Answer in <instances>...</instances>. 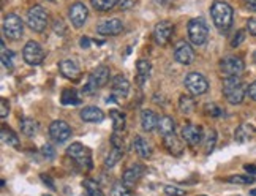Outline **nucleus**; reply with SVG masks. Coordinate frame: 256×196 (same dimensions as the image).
I'll return each instance as SVG.
<instances>
[{"mask_svg": "<svg viewBox=\"0 0 256 196\" xmlns=\"http://www.w3.org/2000/svg\"><path fill=\"white\" fill-rule=\"evenodd\" d=\"M42 180L48 185V187L49 188H51V190H54L56 188V185H54V182L51 180V178H49V176H44V174H42Z\"/></svg>", "mask_w": 256, "mask_h": 196, "instance_id": "3c124183", "label": "nucleus"}, {"mask_svg": "<svg viewBox=\"0 0 256 196\" xmlns=\"http://www.w3.org/2000/svg\"><path fill=\"white\" fill-rule=\"evenodd\" d=\"M133 149L138 155L141 156V158H150L152 156V147L142 138V136H136V138L133 140Z\"/></svg>", "mask_w": 256, "mask_h": 196, "instance_id": "4be33fe9", "label": "nucleus"}, {"mask_svg": "<svg viewBox=\"0 0 256 196\" xmlns=\"http://www.w3.org/2000/svg\"><path fill=\"white\" fill-rule=\"evenodd\" d=\"M81 119L84 122H90V124H98L103 122L104 119V112L96 106H87L81 111Z\"/></svg>", "mask_w": 256, "mask_h": 196, "instance_id": "6ab92c4d", "label": "nucleus"}, {"mask_svg": "<svg viewBox=\"0 0 256 196\" xmlns=\"http://www.w3.org/2000/svg\"><path fill=\"white\" fill-rule=\"evenodd\" d=\"M119 0H90V4L95 10L98 12H108V10H111L117 5Z\"/></svg>", "mask_w": 256, "mask_h": 196, "instance_id": "f704fd0d", "label": "nucleus"}, {"mask_svg": "<svg viewBox=\"0 0 256 196\" xmlns=\"http://www.w3.org/2000/svg\"><path fill=\"white\" fill-rule=\"evenodd\" d=\"M110 76H111L110 68H108L106 65H100V66L95 68V70L90 73V76H88V78H92L98 87H103V86L108 84V81H110Z\"/></svg>", "mask_w": 256, "mask_h": 196, "instance_id": "5701e85b", "label": "nucleus"}, {"mask_svg": "<svg viewBox=\"0 0 256 196\" xmlns=\"http://www.w3.org/2000/svg\"><path fill=\"white\" fill-rule=\"evenodd\" d=\"M164 193L168 194V196H184L185 194V190L172 187V185H166V187H164Z\"/></svg>", "mask_w": 256, "mask_h": 196, "instance_id": "37998d69", "label": "nucleus"}, {"mask_svg": "<svg viewBox=\"0 0 256 196\" xmlns=\"http://www.w3.org/2000/svg\"><path fill=\"white\" fill-rule=\"evenodd\" d=\"M8 112H10V106H8V102L4 98V100L0 102V117H2V119H6Z\"/></svg>", "mask_w": 256, "mask_h": 196, "instance_id": "a18cd8bd", "label": "nucleus"}, {"mask_svg": "<svg viewBox=\"0 0 256 196\" xmlns=\"http://www.w3.org/2000/svg\"><path fill=\"white\" fill-rule=\"evenodd\" d=\"M87 16H88V10L82 2L73 4L70 6V10H68V18H70V22L76 28H81L86 24Z\"/></svg>", "mask_w": 256, "mask_h": 196, "instance_id": "f8f14e48", "label": "nucleus"}, {"mask_svg": "<svg viewBox=\"0 0 256 196\" xmlns=\"http://www.w3.org/2000/svg\"><path fill=\"white\" fill-rule=\"evenodd\" d=\"M98 89V86L95 84V81L92 80V78H88L87 80V84L84 86V89H82V94L84 95H94Z\"/></svg>", "mask_w": 256, "mask_h": 196, "instance_id": "a19ab883", "label": "nucleus"}, {"mask_svg": "<svg viewBox=\"0 0 256 196\" xmlns=\"http://www.w3.org/2000/svg\"><path fill=\"white\" fill-rule=\"evenodd\" d=\"M43 196H51V194H43Z\"/></svg>", "mask_w": 256, "mask_h": 196, "instance_id": "052dcab7", "label": "nucleus"}, {"mask_svg": "<svg viewBox=\"0 0 256 196\" xmlns=\"http://www.w3.org/2000/svg\"><path fill=\"white\" fill-rule=\"evenodd\" d=\"M254 134H256V130L253 125H240L239 128L236 130L234 138L238 142H245V141L252 140V136H254Z\"/></svg>", "mask_w": 256, "mask_h": 196, "instance_id": "393cba45", "label": "nucleus"}, {"mask_svg": "<svg viewBox=\"0 0 256 196\" xmlns=\"http://www.w3.org/2000/svg\"><path fill=\"white\" fill-rule=\"evenodd\" d=\"M22 32H24V24H22V19L19 18L18 14L14 13H10L5 16L4 19V34L6 38L10 40H19V38L22 36Z\"/></svg>", "mask_w": 256, "mask_h": 196, "instance_id": "423d86ee", "label": "nucleus"}, {"mask_svg": "<svg viewBox=\"0 0 256 196\" xmlns=\"http://www.w3.org/2000/svg\"><path fill=\"white\" fill-rule=\"evenodd\" d=\"M42 152H43V156L48 160H52L54 156H56V149L51 146V144H44L42 147Z\"/></svg>", "mask_w": 256, "mask_h": 196, "instance_id": "79ce46f5", "label": "nucleus"}, {"mask_svg": "<svg viewBox=\"0 0 256 196\" xmlns=\"http://www.w3.org/2000/svg\"><path fill=\"white\" fill-rule=\"evenodd\" d=\"M2 140L8 144V146H12L14 147V149H19V138H18V134L13 132V130H8L6 126H4L2 128Z\"/></svg>", "mask_w": 256, "mask_h": 196, "instance_id": "473e14b6", "label": "nucleus"}, {"mask_svg": "<svg viewBox=\"0 0 256 196\" xmlns=\"http://www.w3.org/2000/svg\"><path fill=\"white\" fill-rule=\"evenodd\" d=\"M194 51L192 44H188L186 42L180 40L177 42L174 46V58L176 62H179L180 65H192L194 62Z\"/></svg>", "mask_w": 256, "mask_h": 196, "instance_id": "9d476101", "label": "nucleus"}, {"mask_svg": "<svg viewBox=\"0 0 256 196\" xmlns=\"http://www.w3.org/2000/svg\"><path fill=\"white\" fill-rule=\"evenodd\" d=\"M244 168H245V171H247L248 174H256V166L254 164H245Z\"/></svg>", "mask_w": 256, "mask_h": 196, "instance_id": "864d4df0", "label": "nucleus"}, {"mask_svg": "<svg viewBox=\"0 0 256 196\" xmlns=\"http://www.w3.org/2000/svg\"><path fill=\"white\" fill-rule=\"evenodd\" d=\"M253 60H254V62H256V51H254V52H253Z\"/></svg>", "mask_w": 256, "mask_h": 196, "instance_id": "13d9d810", "label": "nucleus"}, {"mask_svg": "<svg viewBox=\"0 0 256 196\" xmlns=\"http://www.w3.org/2000/svg\"><path fill=\"white\" fill-rule=\"evenodd\" d=\"M245 5L248 6V10L256 13V0H245Z\"/></svg>", "mask_w": 256, "mask_h": 196, "instance_id": "603ef678", "label": "nucleus"}, {"mask_svg": "<svg viewBox=\"0 0 256 196\" xmlns=\"http://www.w3.org/2000/svg\"><path fill=\"white\" fill-rule=\"evenodd\" d=\"M202 136H204L202 126H200V125H192V124H188V125H185L184 128H182V138H184V141L188 144L190 147H196V146H198L202 141Z\"/></svg>", "mask_w": 256, "mask_h": 196, "instance_id": "4468645a", "label": "nucleus"}, {"mask_svg": "<svg viewBox=\"0 0 256 196\" xmlns=\"http://www.w3.org/2000/svg\"><path fill=\"white\" fill-rule=\"evenodd\" d=\"M188 38L194 46H202L209 38V26L204 18H193L188 22Z\"/></svg>", "mask_w": 256, "mask_h": 196, "instance_id": "7ed1b4c3", "label": "nucleus"}, {"mask_svg": "<svg viewBox=\"0 0 256 196\" xmlns=\"http://www.w3.org/2000/svg\"><path fill=\"white\" fill-rule=\"evenodd\" d=\"M49 136L58 144L65 142L66 140L72 138V126L65 120H54L49 125Z\"/></svg>", "mask_w": 256, "mask_h": 196, "instance_id": "9b49d317", "label": "nucleus"}, {"mask_svg": "<svg viewBox=\"0 0 256 196\" xmlns=\"http://www.w3.org/2000/svg\"><path fill=\"white\" fill-rule=\"evenodd\" d=\"M158 5H170L171 2H174V0H155Z\"/></svg>", "mask_w": 256, "mask_h": 196, "instance_id": "6e6d98bb", "label": "nucleus"}, {"mask_svg": "<svg viewBox=\"0 0 256 196\" xmlns=\"http://www.w3.org/2000/svg\"><path fill=\"white\" fill-rule=\"evenodd\" d=\"M185 87L192 95H204L209 90V81L206 78L198 73V72H192L185 76Z\"/></svg>", "mask_w": 256, "mask_h": 196, "instance_id": "0eeeda50", "label": "nucleus"}, {"mask_svg": "<svg viewBox=\"0 0 256 196\" xmlns=\"http://www.w3.org/2000/svg\"><path fill=\"white\" fill-rule=\"evenodd\" d=\"M128 94H130V82H128L124 74L114 76V80H112V95L116 98H119V100H122V98H126Z\"/></svg>", "mask_w": 256, "mask_h": 196, "instance_id": "f3484780", "label": "nucleus"}, {"mask_svg": "<svg viewBox=\"0 0 256 196\" xmlns=\"http://www.w3.org/2000/svg\"><path fill=\"white\" fill-rule=\"evenodd\" d=\"M216 144V132L215 130H210L208 133V138H206V154H212L214 150V147Z\"/></svg>", "mask_w": 256, "mask_h": 196, "instance_id": "58836bf2", "label": "nucleus"}, {"mask_svg": "<svg viewBox=\"0 0 256 196\" xmlns=\"http://www.w3.org/2000/svg\"><path fill=\"white\" fill-rule=\"evenodd\" d=\"M156 128L160 130V133H162L163 136L174 133L176 124H174V120H172V117H170V116H163V117H160V119H158V126H156Z\"/></svg>", "mask_w": 256, "mask_h": 196, "instance_id": "bb28decb", "label": "nucleus"}, {"mask_svg": "<svg viewBox=\"0 0 256 196\" xmlns=\"http://www.w3.org/2000/svg\"><path fill=\"white\" fill-rule=\"evenodd\" d=\"M54 32L58 34V35H64L65 34V26L62 21H56L54 22Z\"/></svg>", "mask_w": 256, "mask_h": 196, "instance_id": "09e8293b", "label": "nucleus"}, {"mask_svg": "<svg viewBox=\"0 0 256 196\" xmlns=\"http://www.w3.org/2000/svg\"><path fill=\"white\" fill-rule=\"evenodd\" d=\"M250 194H252V196H256V188H254V190H252V192H250Z\"/></svg>", "mask_w": 256, "mask_h": 196, "instance_id": "4d7b16f0", "label": "nucleus"}, {"mask_svg": "<svg viewBox=\"0 0 256 196\" xmlns=\"http://www.w3.org/2000/svg\"><path fill=\"white\" fill-rule=\"evenodd\" d=\"M136 72H138V82L141 86L149 80V74H150V62L146 60V58H140L136 64Z\"/></svg>", "mask_w": 256, "mask_h": 196, "instance_id": "b1692460", "label": "nucleus"}, {"mask_svg": "<svg viewBox=\"0 0 256 196\" xmlns=\"http://www.w3.org/2000/svg\"><path fill=\"white\" fill-rule=\"evenodd\" d=\"M27 26L32 28L34 32L42 34L48 27V14L42 5H35L28 10L27 13Z\"/></svg>", "mask_w": 256, "mask_h": 196, "instance_id": "39448f33", "label": "nucleus"}, {"mask_svg": "<svg viewBox=\"0 0 256 196\" xmlns=\"http://www.w3.org/2000/svg\"><path fill=\"white\" fill-rule=\"evenodd\" d=\"M204 112L210 117H220L223 114V110L220 106H216L215 103H208V104H204Z\"/></svg>", "mask_w": 256, "mask_h": 196, "instance_id": "4c0bfd02", "label": "nucleus"}, {"mask_svg": "<svg viewBox=\"0 0 256 196\" xmlns=\"http://www.w3.org/2000/svg\"><path fill=\"white\" fill-rule=\"evenodd\" d=\"M58 70H60L62 76H65L66 80H78V76L81 74L80 66L72 58H66V60H62L58 64Z\"/></svg>", "mask_w": 256, "mask_h": 196, "instance_id": "a211bd4d", "label": "nucleus"}, {"mask_svg": "<svg viewBox=\"0 0 256 196\" xmlns=\"http://www.w3.org/2000/svg\"><path fill=\"white\" fill-rule=\"evenodd\" d=\"M111 196H133L130 188L126 187V185H124L122 182H117L112 185L111 188Z\"/></svg>", "mask_w": 256, "mask_h": 196, "instance_id": "e433bc0d", "label": "nucleus"}, {"mask_svg": "<svg viewBox=\"0 0 256 196\" xmlns=\"http://www.w3.org/2000/svg\"><path fill=\"white\" fill-rule=\"evenodd\" d=\"M82 196H88V193H86V194H82Z\"/></svg>", "mask_w": 256, "mask_h": 196, "instance_id": "bf43d9fd", "label": "nucleus"}, {"mask_svg": "<svg viewBox=\"0 0 256 196\" xmlns=\"http://www.w3.org/2000/svg\"><path fill=\"white\" fill-rule=\"evenodd\" d=\"M122 30H124V24L120 19H108V21H103L96 27V34L104 35V36L119 35L122 34Z\"/></svg>", "mask_w": 256, "mask_h": 196, "instance_id": "dca6fc26", "label": "nucleus"}, {"mask_svg": "<svg viewBox=\"0 0 256 196\" xmlns=\"http://www.w3.org/2000/svg\"><path fill=\"white\" fill-rule=\"evenodd\" d=\"M44 51H43V48L40 43H36V42H28L24 49H22V57H24V60L28 64V65H32V66H36V65H40L43 64L44 60Z\"/></svg>", "mask_w": 256, "mask_h": 196, "instance_id": "6e6552de", "label": "nucleus"}, {"mask_svg": "<svg viewBox=\"0 0 256 196\" xmlns=\"http://www.w3.org/2000/svg\"><path fill=\"white\" fill-rule=\"evenodd\" d=\"M244 60L238 56H228L222 58L220 62V70L222 73L228 78V76H239L244 72Z\"/></svg>", "mask_w": 256, "mask_h": 196, "instance_id": "1a4fd4ad", "label": "nucleus"}, {"mask_svg": "<svg viewBox=\"0 0 256 196\" xmlns=\"http://www.w3.org/2000/svg\"><path fill=\"white\" fill-rule=\"evenodd\" d=\"M256 179L253 176H230L228 182L230 184H236V185H250L253 184Z\"/></svg>", "mask_w": 256, "mask_h": 196, "instance_id": "c9c22d12", "label": "nucleus"}, {"mask_svg": "<svg viewBox=\"0 0 256 196\" xmlns=\"http://www.w3.org/2000/svg\"><path fill=\"white\" fill-rule=\"evenodd\" d=\"M60 102L64 106H70V104H80L81 103V96L78 94L76 89H65L62 92V96H60Z\"/></svg>", "mask_w": 256, "mask_h": 196, "instance_id": "a878e982", "label": "nucleus"}, {"mask_svg": "<svg viewBox=\"0 0 256 196\" xmlns=\"http://www.w3.org/2000/svg\"><path fill=\"white\" fill-rule=\"evenodd\" d=\"M247 30H248L252 35L256 36V19H254V18H252V19H248V21H247Z\"/></svg>", "mask_w": 256, "mask_h": 196, "instance_id": "49530a36", "label": "nucleus"}, {"mask_svg": "<svg viewBox=\"0 0 256 196\" xmlns=\"http://www.w3.org/2000/svg\"><path fill=\"white\" fill-rule=\"evenodd\" d=\"M110 117H111V120H112L114 132H120V130H124V126H125V116H124L120 111L111 110V111H110Z\"/></svg>", "mask_w": 256, "mask_h": 196, "instance_id": "7c9ffc66", "label": "nucleus"}, {"mask_svg": "<svg viewBox=\"0 0 256 196\" xmlns=\"http://www.w3.org/2000/svg\"><path fill=\"white\" fill-rule=\"evenodd\" d=\"M80 46H81L82 49H88V48H90V38H88V36H81Z\"/></svg>", "mask_w": 256, "mask_h": 196, "instance_id": "8fccbe9b", "label": "nucleus"}, {"mask_svg": "<svg viewBox=\"0 0 256 196\" xmlns=\"http://www.w3.org/2000/svg\"><path fill=\"white\" fill-rule=\"evenodd\" d=\"M247 94L248 96L252 98L253 102H256V81H253L250 86H248V89H247Z\"/></svg>", "mask_w": 256, "mask_h": 196, "instance_id": "de8ad7c7", "label": "nucleus"}, {"mask_svg": "<svg viewBox=\"0 0 256 196\" xmlns=\"http://www.w3.org/2000/svg\"><path fill=\"white\" fill-rule=\"evenodd\" d=\"M163 142H164V147H166V150H168L171 155H182L184 152V146L180 142V140H177V136L174 133L171 134H166L163 136Z\"/></svg>", "mask_w": 256, "mask_h": 196, "instance_id": "412c9836", "label": "nucleus"}, {"mask_svg": "<svg viewBox=\"0 0 256 196\" xmlns=\"http://www.w3.org/2000/svg\"><path fill=\"white\" fill-rule=\"evenodd\" d=\"M122 156H124V150L122 149H117V147H112L111 152L108 154L106 160H104V166H106L108 170L114 168V166L122 160Z\"/></svg>", "mask_w": 256, "mask_h": 196, "instance_id": "cd10ccee", "label": "nucleus"}, {"mask_svg": "<svg viewBox=\"0 0 256 196\" xmlns=\"http://www.w3.org/2000/svg\"><path fill=\"white\" fill-rule=\"evenodd\" d=\"M0 48H2V52H0V57H2V64H4V66L8 68V70H12V68H13V64H14V54H13V51H10V49H6L4 42L0 43Z\"/></svg>", "mask_w": 256, "mask_h": 196, "instance_id": "2f4dec72", "label": "nucleus"}, {"mask_svg": "<svg viewBox=\"0 0 256 196\" xmlns=\"http://www.w3.org/2000/svg\"><path fill=\"white\" fill-rule=\"evenodd\" d=\"M146 172L144 166H141L140 163H133L130 168L125 170L124 176H122V184L126 185L128 188H132L136 185V182L141 179V176Z\"/></svg>", "mask_w": 256, "mask_h": 196, "instance_id": "2eb2a0df", "label": "nucleus"}, {"mask_svg": "<svg viewBox=\"0 0 256 196\" xmlns=\"http://www.w3.org/2000/svg\"><path fill=\"white\" fill-rule=\"evenodd\" d=\"M133 5V0H124V2H120V8H130Z\"/></svg>", "mask_w": 256, "mask_h": 196, "instance_id": "5fc2aeb1", "label": "nucleus"}, {"mask_svg": "<svg viewBox=\"0 0 256 196\" xmlns=\"http://www.w3.org/2000/svg\"><path fill=\"white\" fill-rule=\"evenodd\" d=\"M21 130L26 136H35L38 132V122L30 119V117H24L21 120Z\"/></svg>", "mask_w": 256, "mask_h": 196, "instance_id": "c85d7f7f", "label": "nucleus"}, {"mask_svg": "<svg viewBox=\"0 0 256 196\" xmlns=\"http://www.w3.org/2000/svg\"><path fill=\"white\" fill-rule=\"evenodd\" d=\"M66 155L70 156V158H73L78 164H80V168H82L86 171H90L94 168L90 149L86 147V146H82L81 142H73L66 149Z\"/></svg>", "mask_w": 256, "mask_h": 196, "instance_id": "20e7f679", "label": "nucleus"}, {"mask_svg": "<svg viewBox=\"0 0 256 196\" xmlns=\"http://www.w3.org/2000/svg\"><path fill=\"white\" fill-rule=\"evenodd\" d=\"M210 14H212V21L214 26L218 28L220 32L226 34L232 26V19H234V12L232 6L222 0H215L210 6Z\"/></svg>", "mask_w": 256, "mask_h": 196, "instance_id": "f257e3e1", "label": "nucleus"}, {"mask_svg": "<svg viewBox=\"0 0 256 196\" xmlns=\"http://www.w3.org/2000/svg\"><path fill=\"white\" fill-rule=\"evenodd\" d=\"M141 126L144 132H152L158 126V116L150 110H144L141 112Z\"/></svg>", "mask_w": 256, "mask_h": 196, "instance_id": "aec40b11", "label": "nucleus"}, {"mask_svg": "<svg viewBox=\"0 0 256 196\" xmlns=\"http://www.w3.org/2000/svg\"><path fill=\"white\" fill-rule=\"evenodd\" d=\"M51 2H54V0H51Z\"/></svg>", "mask_w": 256, "mask_h": 196, "instance_id": "680f3d73", "label": "nucleus"}, {"mask_svg": "<svg viewBox=\"0 0 256 196\" xmlns=\"http://www.w3.org/2000/svg\"><path fill=\"white\" fill-rule=\"evenodd\" d=\"M196 108V103L194 100L190 96V95H180L179 98V110L184 112V114H192Z\"/></svg>", "mask_w": 256, "mask_h": 196, "instance_id": "c756f323", "label": "nucleus"}, {"mask_svg": "<svg viewBox=\"0 0 256 196\" xmlns=\"http://www.w3.org/2000/svg\"><path fill=\"white\" fill-rule=\"evenodd\" d=\"M244 40H245V30H239L238 34L234 35L232 40H231V46L238 48V46H240L244 43Z\"/></svg>", "mask_w": 256, "mask_h": 196, "instance_id": "c03bdc74", "label": "nucleus"}, {"mask_svg": "<svg viewBox=\"0 0 256 196\" xmlns=\"http://www.w3.org/2000/svg\"><path fill=\"white\" fill-rule=\"evenodd\" d=\"M172 34H174V26L170 21H160L154 28V38L156 44H160V46L168 44Z\"/></svg>", "mask_w": 256, "mask_h": 196, "instance_id": "ddd939ff", "label": "nucleus"}, {"mask_svg": "<svg viewBox=\"0 0 256 196\" xmlns=\"http://www.w3.org/2000/svg\"><path fill=\"white\" fill-rule=\"evenodd\" d=\"M248 87L242 82L239 76H228L223 80V95L231 104H240L247 95Z\"/></svg>", "mask_w": 256, "mask_h": 196, "instance_id": "f03ea898", "label": "nucleus"}, {"mask_svg": "<svg viewBox=\"0 0 256 196\" xmlns=\"http://www.w3.org/2000/svg\"><path fill=\"white\" fill-rule=\"evenodd\" d=\"M111 144H112V147H117V149L125 150L124 138H122V134H120L119 132H114V133H112V136H111Z\"/></svg>", "mask_w": 256, "mask_h": 196, "instance_id": "ea45409f", "label": "nucleus"}, {"mask_svg": "<svg viewBox=\"0 0 256 196\" xmlns=\"http://www.w3.org/2000/svg\"><path fill=\"white\" fill-rule=\"evenodd\" d=\"M82 187L87 190L88 196H104L103 192L100 190V185L92 179H84L82 180Z\"/></svg>", "mask_w": 256, "mask_h": 196, "instance_id": "72a5a7b5", "label": "nucleus"}]
</instances>
